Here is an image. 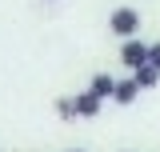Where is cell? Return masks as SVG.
Instances as JSON below:
<instances>
[{
  "label": "cell",
  "instance_id": "9",
  "mask_svg": "<svg viewBox=\"0 0 160 152\" xmlns=\"http://www.w3.org/2000/svg\"><path fill=\"white\" fill-rule=\"evenodd\" d=\"M44 4H56V0H44Z\"/></svg>",
  "mask_w": 160,
  "mask_h": 152
},
{
  "label": "cell",
  "instance_id": "7",
  "mask_svg": "<svg viewBox=\"0 0 160 152\" xmlns=\"http://www.w3.org/2000/svg\"><path fill=\"white\" fill-rule=\"evenodd\" d=\"M56 116H60V120H76V104H72V96H60V100H56Z\"/></svg>",
  "mask_w": 160,
  "mask_h": 152
},
{
  "label": "cell",
  "instance_id": "1",
  "mask_svg": "<svg viewBox=\"0 0 160 152\" xmlns=\"http://www.w3.org/2000/svg\"><path fill=\"white\" fill-rule=\"evenodd\" d=\"M108 32L120 40H132L140 32V12L136 8H128V4H120V8H112L108 12Z\"/></svg>",
  "mask_w": 160,
  "mask_h": 152
},
{
  "label": "cell",
  "instance_id": "4",
  "mask_svg": "<svg viewBox=\"0 0 160 152\" xmlns=\"http://www.w3.org/2000/svg\"><path fill=\"white\" fill-rule=\"evenodd\" d=\"M88 92L96 96V100H112V92H116V76H112V72H96L92 80H88Z\"/></svg>",
  "mask_w": 160,
  "mask_h": 152
},
{
  "label": "cell",
  "instance_id": "3",
  "mask_svg": "<svg viewBox=\"0 0 160 152\" xmlns=\"http://www.w3.org/2000/svg\"><path fill=\"white\" fill-rule=\"evenodd\" d=\"M72 104H76V120H96V116H100V108H104V100H96L88 88L72 96Z\"/></svg>",
  "mask_w": 160,
  "mask_h": 152
},
{
  "label": "cell",
  "instance_id": "6",
  "mask_svg": "<svg viewBox=\"0 0 160 152\" xmlns=\"http://www.w3.org/2000/svg\"><path fill=\"white\" fill-rule=\"evenodd\" d=\"M132 80H136V84H140V92H152V88H156V84H160V72H156V68H152V64H140L136 72H132Z\"/></svg>",
  "mask_w": 160,
  "mask_h": 152
},
{
  "label": "cell",
  "instance_id": "8",
  "mask_svg": "<svg viewBox=\"0 0 160 152\" xmlns=\"http://www.w3.org/2000/svg\"><path fill=\"white\" fill-rule=\"evenodd\" d=\"M148 64L160 72V40H156V44H148Z\"/></svg>",
  "mask_w": 160,
  "mask_h": 152
},
{
  "label": "cell",
  "instance_id": "5",
  "mask_svg": "<svg viewBox=\"0 0 160 152\" xmlns=\"http://www.w3.org/2000/svg\"><path fill=\"white\" fill-rule=\"evenodd\" d=\"M136 96H140V84L132 76H128V80H116V92H112L116 104H136Z\"/></svg>",
  "mask_w": 160,
  "mask_h": 152
},
{
  "label": "cell",
  "instance_id": "10",
  "mask_svg": "<svg viewBox=\"0 0 160 152\" xmlns=\"http://www.w3.org/2000/svg\"><path fill=\"white\" fill-rule=\"evenodd\" d=\"M68 152H80V148H68Z\"/></svg>",
  "mask_w": 160,
  "mask_h": 152
},
{
  "label": "cell",
  "instance_id": "2",
  "mask_svg": "<svg viewBox=\"0 0 160 152\" xmlns=\"http://www.w3.org/2000/svg\"><path fill=\"white\" fill-rule=\"evenodd\" d=\"M120 64H124V68H132V72H136L140 64H148V44H144L140 36L124 40V44H120Z\"/></svg>",
  "mask_w": 160,
  "mask_h": 152
}]
</instances>
